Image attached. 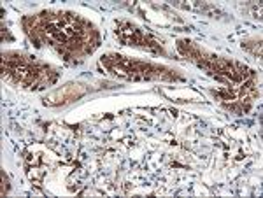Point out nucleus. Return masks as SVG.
<instances>
[{"label":"nucleus","instance_id":"1","mask_svg":"<svg viewBox=\"0 0 263 198\" xmlns=\"http://www.w3.org/2000/svg\"><path fill=\"white\" fill-rule=\"evenodd\" d=\"M84 93V90L81 88V84H67L62 90L54 91L49 98H46V104L48 105H57V104H65V102H72L78 96H81Z\"/></svg>","mask_w":263,"mask_h":198}]
</instances>
